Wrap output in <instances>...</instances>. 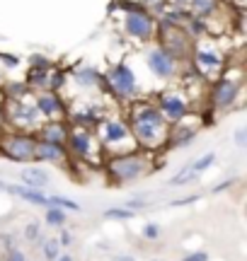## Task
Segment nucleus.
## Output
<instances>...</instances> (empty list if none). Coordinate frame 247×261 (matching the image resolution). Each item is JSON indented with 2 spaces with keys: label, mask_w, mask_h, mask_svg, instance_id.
Listing matches in <instances>:
<instances>
[{
  "label": "nucleus",
  "mask_w": 247,
  "mask_h": 261,
  "mask_svg": "<svg viewBox=\"0 0 247 261\" xmlns=\"http://www.w3.org/2000/svg\"><path fill=\"white\" fill-rule=\"evenodd\" d=\"M34 107H37V112L41 114V119H66L68 116V109H66V102L58 97V92H41L34 99Z\"/></svg>",
  "instance_id": "4468645a"
},
{
  "label": "nucleus",
  "mask_w": 247,
  "mask_h": 261,
  "mask_svg": "<svg viewBox=\"0 0 247 261\" xmlns=\"http://www.w3.org/2000/svg\"><path fill=\"white\" fill-rule=\"evenodd\" d=\"M126 126L131 130L136 145L141 148H160L167 143L170 123L165 121L160 109L151 102H131Z\"/></svg>",
  "instance_id": "f257e3e1"
},
{
  "label": "nucleus",
  "mask_w": 247,
  "mask_h": 261,
  "mask_svg": "<svg viewBox=\"0 0 247 261\" xmlns=\"http://www.w3.org/2000/svg\"><path fill=\"white\" fill-rule=\"evenodd\" d=\"M105 218H109V220H131L133 211H129L126 205H121V208H107Z\"/></svg>",
  "instance_id": "bb28decb"
},
{
  "label": "nucleus",
  "mask_w": 247,
  "mask_h": 261,
  "mask_svg": "<svg viewBox=\"0 0 247 261\" xmlns=\"http://www.w3.org/2000/svg\"><path fill=\"white\" fill-rule=\"evenodd\" d=\"M0 90L5 94V99H22L29 94L27 83H0Z\"/></svg>",
  "instance_id": "412c9836"
},
{
  "label": "nucleus",
  "mask_w": 247,
  "mask_h": 261,
  "mask_svg": "<svg viewBox=\"0 0 247 261\" xmlns=\"http://www.w3.org/2000/svg\"><path fill=\"white\" fill-rule=\"evenodd\" d=\"M56 261H73V256H70V254H58Z\"/></svg>",
  "instance_id": "c03bdc74"
},
{
  "label": "nucleus",
  "mask_w": 247,
  "mask_h": 261,
  "mask_svg": "<svg viewBox=\"0 0 247 261\" xmlns=\"http://www.w3.org/2000/svg\"><path fill=\"white\" fill-rule=\"evenodd\" d=\"M0 80H3V77H0Z\"/></svg>",
  "instance_id": "49530a36"
},
{
  "label": "nucleus",
  "mask_w": 247,
  "mask_h": 261,
  "mask_svg": "<svg viewBox=\"0 0 247 261\" xmlns=\"http://www.w3.org/2000/svg\"><path fill=\"white\" fill-rule=\"evenodd\" d=\"M196 177H199V174H196V172H194L191 167H184L182 172H177V174H175V177H172L170 181H167V184H170V187H182V184L196 181Z\"/></svg>",
  "instance_id": "b1692460"
},
{
  "label": "nucleus",
  "mask_w": 247,
  "mask_h": 261,
  "mask_svg": "<svg viewBox=\"0 0 247 261\" xmlns=\"http://www.w3.org/2000/svg\"><path fill=\"white\" fill-rule=\"evenodd\" d=\"M220 10V0H191L187 12L191 17H199V19H211L216 12Z\"/></svg>",
  "instance_id": "aec40b11"
},
{
  "label": "nucleus",
  "mask_w": 247,
  "mask_h": 261,
  "mask_svg": "<svg viewBox=\"0 0 247 261\" xmlns=\"http://www.w3.org/2000/svg\"><path fill=\"white\" fill-rule=\"evenodd\" d=\"M145 65H148V70H151L155 77H160V80H172L175 75L180 73V61H175L162 46L148 48Z\"/></svg>",
  "instance_id": "9b49d317"
},
{
  "label": "nucleus",
  "mask_w": 247,
  "mask_h": 261,
  "mask_svg": "<svg viewBox=\"0 0 247 261\" xmlns=\"http://www.w3.org/2000/svg\"><path fill=\"white\" fill-rule=\"evenodd\" d=\"M24 237H27L29 242H34L39 237V223H29L27 227H24Z\"/></svg>",
  "instance_id": "72a5a7b5"
},
{
  "label": "nucleus",
  "mask_w": 247,
  "mask_h": 261,
  "mask_svg": "<svg viewBox=\"0 0 247 261\" xmlns=\"http://www.w3.org/2000/svg\"><path fill=\"white\" fill-rule=\"evenodd\" d=\"M105 85L116 99H133L138 92V83H136V73L129 63H116L107 70Z\"/></svg>",
  "instance_id": "1a4fd4ad"
},
{
  "label": "nucleus",
  "mask_w": 247,
  "mask_h": 261,
  "mask_svg": "<svg viewBox=\"0 0 247 261\" xmlns=\"http://www.w3.org/2000/svg\"><path fill=\"white\" fill-rule=\"evenodd\" d=\"M213 160H216V155H213V152H206V155H201L196 162H191V169H194L196 174H201L204 169L213 167Z\"/></svg>",
  "instance_id": "c85d7f7f"
},
{
  "label": "nucleus",
  "mask_w": 247,
  "mask_h": 261,
  "mask_svg": "<svg viewBox=\"0 0 247 261\" xmlns=\"http://www.w3.org/2000/svg\"><path fill=\"white\" fill-rule=\"evenodd\" d=\"M63 85H66V73H63L61 68H54V65H51V70H48L46 90H51V92H58Z\"/></svg>",
  "instance_id": "5701e85b"
},
{
  "label": "nucleus",
  "mask_w": 247,
  "mask_h": 261,
  "mask_svg": "<svg viewBox=\"0 0 247 261\" xmlns=\"http://www.w3.org/2000/svg\"><path fill=\"white\" fill-rule=\"evenodd\" d=\"M191 0H165V8L167 10H187Z\"/></svg>",
  "instance_id": "7c9ffc66"
},
{
  "label": "nucleus",
  "mask_w": 247,
  "mask_h": 261,
  "mask_svg": "<svg viewBox=\"0 0 247 261\" xmlns=\"http://www.w3.org/2000/svg\"><path fill=\"white\" fill-rule=\"evenodd\" d=\"M143 240H148V242H155V240H160V225H155V223H145L143 225Z\"/></svg>",
  "instance_id": "c756f323"
},
{
  "label": "nucleus",
  "mask_w": 247,
  "mask_h": 261,
  "mask_svg": "<svg viewBox=\"0 0 247 261\" xmlns=\"http://www.w3.org/2000/svg\"><path fill=\"white\" fill-rule=\"evenodd\" d=\"M76 80L78 85H83V87H92V80H97V73L92 70V68H83V70H78L76 73Z\"/></svg>",
  "instance_id": "cd10ccee"
},
{
  "label": "nucleus",
  "mask_w": 247,
  "mask_h": 261,
  "mask_svg": "<svg viewBox=\"0 0 247 261\" xmlns=\"http://www.w3.org/2000/svg\"><path fill=\"white\" fill-rule=\"evenodd\" d=\"M61 254V242H58V237H48L46 242H44V256L48 261H56V256Z\"/></svg>",
  "instance_id": "a878e982"
},
{
  "label": "nucleus",
  "mask_w": 247,
  "mask_h": 261,
  "mask_svg": "<svg viewBox=\"0 0 247 261\" xmlns=\"http://www.w3.org/2000/svg\"><path fill=\"white\" fill-rule=\"evenodd\" d=\"M148 3V8L151 10H160V8H165V0H145Z\"/></svg>",
  "instance_id": "a19ab883"
},
{
  "label": "nucleus",
  "mask_w": 247,
  "mask_h": 261,
  "mask_svg": "<svg viewBox=\"0 0 247 261\" xmlns=\"http://www.w3.org/2000/svg\"><path fill=\"white\" fill-rule=\"evenodd\" d=\"M199 201V196H182V198H177V201H172V208H182V205H191Z\"/></svg>",
  "instance_id": "2f4dec72"
},
{
  "label": "nucleus",
  "mask_w": 247,
  "mask_h": 261,
  "mask_svg": "<svg viewBox=\"0 0 247 261\" xmlns=\"http://www.w3.org/2000/svg\"><path fill=\"white\" fill-rule=\"evenodd\" d=\"M153 261H160V259H153Z\"/></svg>",
  "instance_id": "a18cd8bd"
},
{
  "label": "nucleus",
  "mask_w": 247,
  "mask_h": 261,
  "mask_svg": "<svg viewBox=\"0 0 247 261\" xmlns=\"http://www.w3.org/2000/svg\"><path fill=\"white\" fill-rule=\"evenodd\" d=\"M68 150L78 155L83 160L92 158V148H95V136H92V128H83V126H70L66 138Z\"/></svg>",
  "instance_id": "f8f14e48"
},
{
  "label": "nucleus",
  "mask_w": 247,
  "mask_h": 261,
  "mask_svg": "<svg viewBox=\"0 0 247 261\" xmlns=\"http://www.w3.org/2000/svg\"><path fill=\"white\" fill-rule=\"evenodd\" d=\"M5 126H8V119H5V109H3V104H0V136H3Z\"/></svg>",
  "instance_id": "79ce46f5"
},
{
  "label": "nucleus",
  "mask_w": 247,
  "mask_h": 261,
  "mask_svg": "<svg viewBox=\"0 0 247 261\" xmlns=\"http://www.w3.org/2000/svg\"><path fill=\"white\" fill-rule=\"evenodd\" d=\"M189 61H191V68H194L204 80L218 77V75L226 70V56L218 54L213 46H206V44H196V41H194Z\"/></svg>",
  "instance_id": "0eeeda50"
},
{
  "label": "nucleus",
  "mask_w": 247,
  "mask_h": 261,
  "mask_svg": "<svg viewBox=\"0 0 247 261\" xmlns=\"http://www.w3.org/2000/svg\"><path fill=\"white\" fill-rule=\"evenodd\" d=\"M5 261H27V256L19 252V249H10L8 256H5Z\"/></svg>",
  "instance_id": "e433bc0d"
},
{
  "label": "nucleus",
  "mask_w": 247,
  "mask_h": 261,
  "mask_svg": "<svg viewBox=\"0 0 247 261\" xmlns=\"http://www.w3.org/2000/svg\"><path fill=\"white\" fill-rule=\"evenodd\" d=\"M235 145H238V148H247V128L245 126L235 130Z\"/></svg>",
  "instance_id": "f704fd0d"
},
{
  "label": "nucleus",
  "mask_w": 247,
  "mask_h": 261,
  "mask_svg": "<svg viewBox=\"0 0 247 261\" xmlns=\"http://www.w3.org/2000/svg\"><path fill=\"white\" fill-rule=\"evenodd\" d=\"M126 208L129 211H141V208H148V201H126Z\"/></svg>",
  "instance_id": "4c0bfd02"
},
{
  "label": "nucleus",
  "mask_w": 247,
  "mask_h": 261,
  "mask_svg": "<svg viewBox=\"0 0 247 261\" xmlns=\"http://www.w3.org/2000/svg\"><path fill=\"white\" fill-rule=\"evenodd\" d=\"M19 179H22V184H24V187L37 189V191L46 189L48 181H51V177H48L46 169H39V167H24L22 169V174H19Z\"/></svg>",
  "instance_id": "6ab92c4d"
},
{
  "label": "nucleus",
  "mask_w": 247,
  "mask_h": 261,
  "mask_svg": "<svg viewBox=\"0 0 247 261\" xmlns=\"http://www.w3.org/2000/svg\"><path fill=\"white\" fill-rule=\"evenodd\" d=\"M3 109H5L8 126H12L15 130L29 133L32 128H37L39 121H41V114L37 112V107L24 102V97H22V99H5Z\"/></svg>",
  "instance_id": "6e6552de"
},
{
  "label": "nucleus",
  "mask_w": 247,
  "mask_h": 261,
  "mask_svg": "<svg viewBox=\"0 0 247 261\" xmlns=\"http://www.w3.org/2000/svg\"><path fill=\"white\" fill-rule=\"evenodd\" d=\"M68 130L70 126L63 123V119H46L44 123L37 126V140H48V143H63L66 145V138H68Z\"/></svg>",
  "instance_id": "2eb2a0df"
},
{
  "label": "nucleus",
  "mask_w": 247,
  "mask_h": 261,
  "mask_svg": "<svg viewBox=\"0 0 247 261\" xmlns=\"http://www.w3.org/2000/svg\"><path fill=\"white\" fill-rule=\"evenodd\" d=\"M34 150H37V138L32 133H24V130H12V133H5L0 136V152L10 160V162H37L34 160Z\"/></svg>",
  "instance_id": "20e7f679"
},
{
  "label": "nucleus",
  "mask_w": 247,
  "mask_h": 261,
  "mask_svg": "<svg viewBox=\"0 0 247 261\" xmlns=\"http://www.w3.org/2000/svg\"><path fill=\"white\" fill-rule=\"evenodd\" d=\"M68 158L66 145L63 143H48V140H37V150H34V160L37 162H63Z\"/></svg>",
  "instance_id": "dca6fc26"
},
{
  "label": "nucleus",
  "mask_w": 247,
  "mask_h": 261,
  "mask_svg": "<svg viewBox=\"0 0 247 261\" xmlns=\"http://www.w3.org/2000/svg\"><path fill=\"white\" fill-rule=\"evenodd\" d=\"M29 65H32V68H51V61H48V58H44V56H32L29 58Z\"/></svg>",
  "instance_id": "473e14b6"
},
{
  "label": "nucleus",
  "mask_w": 247,
  "mask_h": 261,
  "mask_svg": "<svg viewBox=\"0 0 247 261\" xmlns=\"http://www.w3.org/2000/svg\"><path fill=\"white\" fill-rule=\"evenodd\" d=\"M155 39H158V46L165 48L175 61H189L194 39L187 34V29L182 24H172V22L160 19L155 27Z\"/></svg>",
  "instance_id": "f03ea898"
},
{
  "label": "nucleus",
  "mask_w": 247,
  "mask_h": 261,
  "mask_svg": "<svg viewBox=\"0 0 247 261\" xmlns=\"http://www.w3.org/2000/svg\"><path fill=\"white\" fill-rule=\"evenodd\" d=\"M5 191L12 196H17V198H22V201H27V203H34V205H44L46 208L48 205V198L41 191H37V189H29L24 187V184H5Z\"/></svg>",
  "instance_id": "a211bd4d"
},
{
  "label": "nucleus",
  "mask_w": 247,
  "mask_h": 261,
  "mask_svg": "<svg viewBox=\"0 0 247 261\" xmlns=\"http://www.w3.org/2000/svg\"><path fill=\"white\" fill-rule=\"evenodd\" d=\"M58 242H61V247H68V244L73 242V234H70V232H63L61 237H58Z\"/></svg>",
  "instance_id": "ea45409f"
},
{
  "label": "nucleus",
  "mask_w": 247,
  "mask_h": 261,
  "mask_svg": "<svg viewBox=\"0 0 247 261\" xmlns=\"http://www.w3.org/2000/svg\"><path fill=\"white\" fill-rule=\"evenodd\" d=\"M66 211L63 208H56V205H46V225L51 227H63L66 225Z\"/></svg>",
  "instance_id": "4be33fe9"
},
{
  "label": "nucleus",
  "mask_w": 247,
  "mask_h": 261,
  "mask_svg": "<svg viewBox=\"0 0 247 261\" xmlns=\"http://www.w3.org/2000/svg\"><path fill=\"white\" fill-rule=\"evenodd\" d=\"M124 10H126V15H124L121 27L126 37L136 39V41H151L155 37V27H158L155 17L141 5H124Z\"/></svg>",
  "instance_id": "39448f33"
},
{
  "label": "nucleus",
  "mask_w": 247,
  "mask_h": 261,
  "mask_svg": "<svg viewBox=\"0 0 247 261\" xmlns=\"http://www.w3.org/2000/svg\"><path fill=\"white\" fill-rule=\"evenodd\" d=\"M46 198H48V205H56V208H63V211H73V213L80 211V205L73 198H63V196H46Z\"/></svg>",
  "instance_id": "393cba45"
},
{
  "label": "nucleus",
  "mask_w": 247,
  "mask_h": 261,
  "mask_svg": "<svg viewBox=\"0 0 247 261\" xmlns=\"http://www.w3.org/2000/svg\"><path fill=\"white\" fill-rule=\"evenodd\" d=\"M0 58H3V61H5V65H10V68L19 63V58H17V56H8V54H0Z\"/></svg>",
  "instance_id": "58836bf2"
},
{
  "label": "nucleus",
  "mask_w": 247,
  "mask_h": 261,
  "mask_svg": "<svg viewBox=\"0 0 247 261\" xmlns=\"http://www.w3.org/2000/svg\"><path fill=\"white\" fill-rule=\"evenodd\" d=\"M155 107L160 109V114L165 116L167 123H177L191 112V99L184 92H180V90H165L158 97Z\"/></svg>",
  "instance_id": "9d476101"
},
{
  "label": "nucleus",
  "mask_w": 247,
  "mask_h": 261,
  "mask_svg": "<svg viewBox=\"0 0 247 261\" xmlns=\"http://www.w3.org/2000/svg\"><path fill=\"white\" fill-rule=\"evenodd\" d=\"M68 119L73 121V126H83V128H95L97 123L102 121V112L92 107V104H85L80 109H70L68 112Z\"/></svg>",
  "instance_id": "f3484780"
},
{
  "label": "nucleus",
  "mask_w": 247,
  "mask_h": 261,
  "mask_svg": "<svg viewBox=\"0 0 247 261\" xmlns=\"http://www.w3.org/2000/svg\"><path fill=\"white\" fill-rule=\"evenodd\" d=\"M145 172H148V160L138 155V152H131V150L119 152V155L107 160V174H109V179H114L116 184L133 181Z\"/></svg>",
  "instance_id": "7ed1b4c3"
},
{
  "label": "nucleus",
  "mask_w": 247,
  "mask_h": 261,
  "mask_svg": "<svg viewBox=\"0 0 247 261\" xmlns=\"http://www.w3.org/2000/svg\"><path fill=\"white\" fill-rule=\"evenodd\" d=\"M240 92H242V70H238V75H233L228 68L216 77V83L211 87V107L213 109H230L238 102Z\"/></svg>",
  "instance_id": "423d86ee"
},
{
  "label": "nucleus",
  "mask_w": 247,
  "mask_h": 261,
  "mask_svg": "<svg viewBox=\"0 0 247 261\" xmlns=\"http://www.w3.org/2000/svg\"><path fill=\"white\" fill-rule=\"evenodd\" d=\"M182 261H209V252H191L182 256Z\"/></svg>",
  "instance_id": "c9c22d12"
},
{
  "label": "nucleus",
  "mask_w": 247,
  "mask_h": 261,
  "mask_svg": "<svg viewBox=\"0 0 247 261\" xmlns=\"http://www.w3.org/2000/svg\"><path fill=\"white\" fill-rule=\"evenodd\" d=\"M97 126L102 130V143H105L107 148H116V145H121L126 140H133L131 130H129V126L121 119H105L102 116V121L97 123Z\"/></svg>",
  "instance_id": "ddd939ff"
},
{
  "label": "nucleus",
  "mask_w": 247,
  "mask_h": 261,
  "mask_svg": "<svg viewBox=\"0 0 247 261\" xmlns=\"http://www.w3.org/2000/svg\"><path fill=\"white\" fill-rule=\"evenodd\" d=\"M112 261H136V259H133L131 254H119V256H114Z\"/></svg>",
  "instance_id": "37998d69"
}]
</instances>
